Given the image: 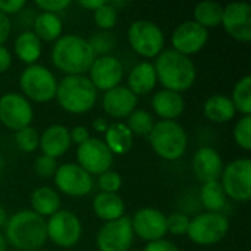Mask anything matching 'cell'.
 <instances>
[{
  "label": "cell",
  "instance_id": "19",
  "mask_svg": "<svg viewBox=\"0 0 251 251\" xmlns=\"http://www.w3.org/2000/svg\"><path fill=\"white\" fill-rule=\"evenodd\" d=\"M138 97L125 85H118L103 94L101 106L106 115L115 119L128 118L137 107Z\"/></svg>",
  "mask_w": 251,
  "mask_h": 251
},
{
  "label": "cell",
  "instance_id": "45",
  "mask_svg": "<svg viewBox=\"0 0 251 251\" xmlns=\"http://www.w3.org/2000/svg\"><path fill=\"white\" fill-rule=\"evenodd\" d=\"M10 31H12V22H10V18L0 12V46H3V44H4V41L9 38Z\"/></svg>",
  "mask_w": 251,
  "mask_h": 251
},
{
  "label": "cell",
  "instance_id": "18",
  "mask_svg": "<svg viewBox=\"0 0 251 251\" xmlns=\"http://www.w3.org/2000/svg\"><path fill=\"white\" fill-rule=\"evenodd\" d=\"M132 232L138 238L153 243L157 240H163L168 234L166 229V216L154 207H143L140 209L134 218L131 219Z\"/></svg>",
  "mask_w": 251,
  "mask_h": 251
},
{
  "label": "cell",
  "instance_id": "51",
  "mask_svg": "<svg viewBox=\"0 0 251 251\" xmlns=\"http://www.w3.org/2000/svg\"><path fill=\"white\" fill-rule=\"evenodd\" d=\"M3 166H4V162H3V157L0 156V174H1V171H3Z\"/></svg>",
  "mask_w": 251,
  "mask_h": 251
},
{
  "label": "cell",
  "instance_id": "48",
  "mask_svg": "<svg viewBox=\"0 0 251 251\" xmlns=\"http://www.w3.org/2000/svg\"><path fill=\"white\" fill-rule=\"evenodd\" d=\"M109 128V122L106 118H96L93 121V129L99 134H104Z\"/></svg>",
  "mask_w": 251,
  "mask_h": 251
},
{
  "label": "cell",
  "instance_id": "30",
  "mask_svg": "<svg viewBox=\"0 0 251 251\" xmlns=\"http://www.w3.org/2000/svg\"><path fill=\"white\" fill-rule=\"evenodd\" d=\"M226 196L219 181L206 182L200 188V201L207 212L221 213L226 206Z\"/></svg>",
  "mask_w": 251,
  "mask_h": 251
},
{
  "label": "cell",
  "instance_id": "35",
  "mask_svg": "<svg viewBox=\"0 0 251 251\" xmlns=\"http://www.w3.org/2000/svg\"><path fill=\"white\" fill-rule=\"evenodd\" d=\"M15 143L18 149L24 153H32L38 149L40 144V135L34 126H25L15 134Z\"/></svg>",
  "mask_w": 251,
  "mask_h": 251
},
{
  "label": "cell",
  "instance_id": "42",
  "mask_svg": "<svg viewBox=\"0 0 251 251\" xmlns=\"http://www.w3.org/2000/svg\"><path fill=\"white\" fill-rule=\"evenodd\" d=\"M26 3L24 0H0V12L4 13L6 16L9 15H18Z\"/></svg>",
  "mask_w": 251,
  "mask_h": 251
},
{
  "label": "cell",
  "instance_id": "36",
  "mask_svg": "<svg viewBox=\"0 0 251 251\" xmlns=\"http://www.w3.org/2000/svg\"><path fill=\"white\" fill-rule=\"evenodd\" d=\"M93 18L96 25L101 29V31H110L112 28H115L116 22H118V10L113 9L107 1L100 6L97 10L93 12Z\"/></svg>",
  "mask_w": 251,
  "mask_h": 251
},
{
  "label": "cell",
  "instance_id": "24",
  "mask_svg": "<svg viewBox=\"0 0 251 251\" xmlns=\"http://www.w3.org/2000/svg\"><path fill=\"white\" fill-rule=\"evenodd\" d=\"M93 210L96 216L104 222H112L125 216V204L122 197L118 194L99 193L93 200Z\"/></svg>",
  "mask_w": 251,
  "mask_h": 251
},
{
  "label": "cell",
  "instance_id": "46",
  "mask_svg": "<svg viewBox=\"0 0 251 251\" xmlns=\"http://www.w3.org/2000/svg\"><path fill=\"white\" fill-rule=\"evenodd\" d=\"M10 66H12V54L4 46H0V74L7 72Z\"/></svg>",
  "mask_w": 251,
  "mask_h": 251
},
{
  "label": "cell",
  "instance_id": "40",
  "mask_svg": "<svg viewBox=\"0 0 251 251\" xmlns=\"http://www.w3.org/2000/svg\"><path fill=\"white\" fill-rule=\"evenodd\" d=\"M34 171L38 176H41L44 179L53 178L56 171H57V160L53 157L41 154L34 162Z\"/></svg>",
  "mask_w": 251,
  "mask_h": 251
},
{
  "label": "cell",
  "instance_id": "16",
  "mask_svg": "<svg viewBox=\"0 0 251 251\" xmlns=\"http://www.w3.org/2000/svg\"><path fill=\"white\" fill-rule=\"evenodd\" d=\"M221 25L231 38L240 43H249L251 40V6L246 1L226 4Z\"/></svg>",
  "mask_w": 251,
  "mask_h": 251
},
{
  "label": "cell",
  "instance_id": "27",
  "mask_svg": "<svg viewBox=\"0 0 251 251\" xmlns=\"http://www.w3.org/2000/svg\"><path fill=\"white\" fill-rule=\"evenodd\" d=\"M13 51L16 57L26 66L35 65L41 54V41L32 31L25 29L16 37L13 43Z\"/></svg>",
  "mask_w": 251,
  "mask_h": 251
},
{
  "label": "cell",
  "instance_id": "2",
  "mask_svg": "<svg viewBox=\"0 0 251 251\" xmlns=\"http://www.w3.org/2000/svg\"><path fill=\"white\" fill-rule=\"evenodd\" d=\"M157 81L163 90L182 93L190 90L197 78L196 65L191 57L184 56L172 49L163 50L153 63Z\"/></svg>",
  "mask_w": 251,
  "mask_h": 251
},
{
  "label": "cell",
  "instance_id": "7",
  "mask_svg": "<svg viewBox=\"0 0 251 251\" xmlns=\"http://www.w3.org/2000/svg\"><path fill=\"white\" fill-rule=\"evenodd\" d=\"M126 35L131 49L141 57L154 59L165 50V34L153 21H134L129 25Z\"/></svg>",
  "mask_w": 251,
  "mask_h": 251
},
{
  "label": "cell",
  "instance_id": "5",
  "mask_svg": "<svg viewBox=\"0 0 251 251\" xmlns=\"http://www.w3.org/2000/svg\"><path fill=\"white\" fill-rule=\"evenodd\" d=\"M153 151L163 160L181 159L188 147V135L176 121H157L149 134Z\"/></svg>",
  "mask_w": 251,
  "mask_h": 251
},
{
  "label": "cell",
  "instance_id": "20",
  "mask_svg": "<svg viewBox=\"0 0 251 251\" xmlns=\"http://www.w3.org/2000/svg\"><path fill=\"white\" fill-rule=\"evenodd\" d=\"M224 171V160L213 147H200L193 156V172L201 182L219 181Z\"/></svg>",
  "mask_w": 251,
  "mask_h": 251
},
{
  "label": "cell",
  "instance_id": "41",
  "mask_svg": "<svg viewBox=\"0 0 251 251\" xmlns=\"http://www.w3.org/2000/svg\"><path fill=\"white\" fill-rule=\"evenodd\" d=\"M35 6L40 10L46 12V13H54V15H57V13L63 12L66 7H69L71 6V1L69 0H37L35 1Z\"/></svg>",
  "mask_w": 251,
  "mask_h": 251
},
{
  "label": "cell",
  "instance_id": "12",
  "mask_svg": "<svg viewBox=\"0 0 251 251\" xmlns=\"http://www.w3.org/2000/svg\"><path fill=\"white\" fill-rule=\"evenodd\" d=\"M53 178L59 191L69 197H85L94 187L93 176L76 163H63L57 166Z\"/></svg>",
  "mask_w": 251,
  "mask_h": 251
},
{
  "label": "cell",
  "instance_id": "26",
  "mask_svg": "<svg viewBox=\"0 0 251 251\" xmlns=\"http://www.w3.org/2000/svg\"><path fill=\"white\" fill-rule=\"evenodd\" d=\"M104 144L113 156L126 154L134 144V135L124 122H113L104 132Z\"/></svg>",
  "mask_w": 251,
  "mask_h": 251
},
{
  "label": "cell",
  "instance_id": "11",
  "mask_svg": "<svg viewBox=\"0 0 251 251\" xmlns=\"http://www.w3.org/2000/svg\"><path fill=\"white\" fill-rule=\"evenodd\" d=\"M34 118L31 103L16 93H7L0 97V124L10 131H19L29 126Z\"/></svg>",
  "mask_w": 251,
  "mask_h": 251
},
{
  "label": "cell",
  "instance_id": "49",
  "mask_svg": "<svg viewBox=\"0 0 251 251\" xmlns=\"http://www.w3.org/2000/svg\"><path fill=\"white\" fill-rule=\"evenodd\" d=\"M7 224V215L3 206H0V228H4Z\"/></svg>",
  "mask_w": 251,
  "mask_h": 251
},
{
  "label": "cell",
  "instance_id": "8",
  "mask_svg": "<svg viewBox=\"0 0 251 251\" xmlns=\"http://www.w3.org/2000/svg\"><path fill=\"white\" fill-rule=\"evenodd\" d=\"M228 231L229 222L224 213L204 212L190 221L187 237L197 246H213L222 241Z\"/></svg>",
  "mask_w": 251,
  "mask_h": 251
},
{
  "label": "cell",
  "instance_id": "14",
  "mask_svg": "<svg viewBox=\"0 0 251 251\" xmlns=\"http://www.w3.org/2000/svg\"><path fill=\"white\" fill-rule=\"evenodd\" d=\"M113 163V154L107 149L103 140L90 138L84 144L78 146L76 150V165H79L87 174L101 175L109 171Z\"/></svg>",
  "mask_w": 251,
  "mask_h": 251
},
{
  "label": "cell",
  "instance_id": "47",
  "mask_svg": "<svg viewBox=\"0 0 251 251\" xmlns=\"http://www.w3.org/2000/svg\"><path fill=\"white\" fill-rule=\"evenodd\" d=\"M106 3V0H81V1H78V4L81 6V7H84V9H88V10H91V12H94V10H97L100 6H103Z\"/></svg>",
  "mask_w": 251,
  "mask_h": 251
},
{
  "label": "cell",
  "instance_id": "28",
  "mask_svg": "<svg viewBox=\"0 0 251 251\" xmlns=\"http://www.w3.org/2000/svg\"><path fill=\"white\" fill-rule=\"evenodd\" d=\"M32 212L41 218H50L60 210V196L50 187H38L31 194Z\"/></svg>",
  "mask_w": 251,
  "mask_h": 251
},
{
  "label": "cell",
  "instance_id": "6",
  "mask_svg": "<svg viewBox=\"0 0 251 251\" xmlns=\"http://www.w3.org/2000/svg\"><path fill=\"white\" fill-rule=\"evenodd\" d=\"M19 87L22 96L28 101L49 103L56 97L57 81L49 68L35 63L22 71L19 76Z\"/></svg>",
  "mask_w": 251,
  "mask_h": 251
},
{
  "label": "cell",
  "instance_id": "29",
  "mask_svg": "<svg viewBox=\"0 0 251 251\" xmlns=\"http://www.w3.org/2000/svg\"><path fill=\"white\" fill-rule=\"evenodd\" d=\"M34 34L40 38V41H56L62 37L63 24L59 15L41 12L34 19Z\"/></svg>",
  "mask_w": 251,
  "mask_h": 251
},
{
  "label": "cell",
  "instance_id": "33",
  "mask_svg": "<svg viewBox=\"0 0 251 251\" xmlns=\"http://www.w3.org/2000/svg\"><path fill=\"white\" fill-rule=\"evenodd\" d=\"M154 118L151 113H149L147 110H141V109H135L128 118H126V126L131 131L132 135H138V137H149V134L151 132L153 126H154Z\"/></svg>",
  "mask_w": 251,
  "mask_h": 251
},
{
  "label": "cell",
  "instance_id": "23",
  "mask_svg": "<svg viewBox=\"0 0 251 251\" xmlns=\"http://www.w3.org/2000/svg\"><path fill=\"white\" fill-rule=\"evenodd\" d=\"M156 84H157V76H156L154 66L147 60L137 63L128 75V88L137 97L153 91Z\"/></svg>",
  "mask_w": 251,
  "mask_h": 251
},
{
  "label": "cell",
  "instance_id": "9",
  "mask_svg": "<svg viewBox=\"0 0 251 251\" xmlns=\"http://www.w3.org/2000/svg\"><path fill=\"white\" fill-rule=\"evenodd\" d=\"M221 185L226 199L238 203H247L251 199V160L249 157L237 159L224 166Z\"/></svg>",
  "mask_w": 251,
  "mask_h": 251
},
{
  "label": "cell",
  "instance_id": "43",
  "mask_svg": "<svg viewBox=\"0 0 251 251\" xmlns=\"http://www.w3.org/2000/svg\"><path fill=\"white\" fill-rule=\"evenodd\" d=\"M69 137H71V143H75L76 146H81L84 144L87 140H90V132L85 126L82 125H76L74 126L71 131H69Z\"/></svg>",
  "mask_w": 251,
  "mask_h": 251
},
{
  "label": "cell",
  "instance_id": "34",
  "mask_svg": "<svg viewBox=\"0 0 251 251\" xmlns=\"http://www.w3.org/2000/svg\"><path fill=\"white\" fill-rule=\"evenodd\" d=\"M87 41L96 57L107 56L115 49V44H116L115 35L109 31H100L97 34H93Z\"/></svg>",
  "mask_w": 251,
  "mask_h": 251
},
{
  "label": "cell",
  "instance_id": "15",
  "mask_svg": "<svg viewBox=\"0 0 251 251\" xmlns=\"http://www.w3.org/2000/svg\"><path fill=\"white\" fill-rule=\"evenodd\" d=\"M209 40V31L194 21H185L179 24L172 32V50L184 54L193 56L204 49Z\"/></svg>",
  "mask_w": 251,
  "mask_h": 251
},
{
  "label": "cell",
  "instance_id": "21",
  "mask_svg": "<svg viewBox=\"0 0 251 251\" xmlns=\"http://www.w3.org/2000/svg\"><path fill=\"white\" fill-rule=\"evenodd\" d=\"M71 144L72 143L69 137V129L63 125L54 124L43 131V134L40 135L38 147L41 149L44 156L57 159L69 150Z\"/></svg>",
  "mask_w": 251,
  "mask_h": 251
},
{
  "label": "cell",
  "instance_id": "22",
  "mask_svg": "<svg viewBox=\"0 0 251 251\" xmlns=\"http://www.w3.org/2000/svg\"><path fill=\"white\" fill-rule=\"evenodd\" d=\"M151 109L160 121H176L185 110V100L179 93L160 90L151 99Z\"/></svg>",
  "mask_w": 251,
  "mask_h": 251
},
{
  "label": "cell",
  "instance_id": "3",
  "mask_svg": "<svg viewBox=\"0 0 251 251\" xmlns=\"http://www.w3.org/2000/svg\"><path fill=\"white\" fill-rule=\"evenodd\" d=\"M50 56L54 68L65 75H84L96 59L87 38L75 34H66L56 40Z\"/></svg>",
  "mask_w": 251,
  "mask_h": 251
},
{
  "label": "cell",
  "instance_id": "25",
  "mask_svg": "<svg viewBox=\"0 0 251 251\" xmlns=\"http://www.w3.org/2000/svg\"><path fill=\"white\" fill-rule=\"evenodd\" d=\"M204 116L215 124H225L235 118L237 110L231 99L225 94H213L203 106Z\"/></svg>",
  "mask_w": 251,
  "mask_h": 251
},
{
  "label": "cell",
  "instance_id": "37",
  "mask_svg": "<svg viewBox=\"0 0 251 251\" xmlns=\"http://www.w3.org/2000/svg\"><path fill=\"white\" fill-rule=\"evenodd\" d=\"M234 140L243 150H251V115L241 116L234 126Z\"/></svg>",
  "mask_w": 251,
  "mask_h": 251
},
{
  "label": "cell",
  "instance_id": "32",
  "mask_svg": "<svg viewBox=\"0 0 251 251\" xmlns=\"http://www.w3.org/2000/svg\"><path fill=\"white\" fill-rule=\"evenodd\" d=\"M231 101L235 107L237 112H240L243 116L251 115V76L246 75L241 78L231 94Z\"/></svg>",
  "mask_w": 251,
  "mask_h": 251
},
{
  "label": "cell",
  "instance_id": "31",
  "mask_svg": "<svg viewBox=\"0 0 251 251\" xmlns=\"http://www.w3.org/2000/svg\"><path fill=\"white\" fill-rule=\"evenodd\" d=\"M224 6L216 1H201L194 9V22L203 28H216L222 24Z\"/></svg>",
  "mask_w": 251,
  "mask_h": 251
},
{
  "label": "cell",
  "instance_id": "50",
  "mask_svg": "<svg viewBox=\"0 0 251 251\" xmlns=\"http://www.w3.org/2000/svg\"><path fill=\"white\" fill-rule=\"evenodd\" d=\"M6 247H7L6 238H4L3 234H0V251H6Z\"/></svg>",
  "mask_w": 251,
  "mask_h": 251
},
{
  "label": "cell",
  "instance_id": "17",
  "mask_svg": "<svg viewBox=\"0 0 251 251\" xmlns=\"http://www.w3.org/2000/svg\"><path fill=\"white\" fill-rule=\"evenodd\" d=\"M88 79L91 81L94 88L106 93L121 85L124 78V66L122 62L115 56H100L94 59L88 69Z\"/></svg>",
  "mask_w": 251,
  "mask_h": 251
},
{
  "label": "cell",
  "instance_id": "13",
  "mask_svg": "<svg viewBox=\"0 0 251 251\" xmlns=\"http://www.w3.org/2000/svg\"><path fill=\"white\" fill-rule=\"evenodd\" d=\"M134 241L131 219L122 216L116 221L106 222L97 234L99 251H128Z\"/></svg>",
  "mask_w": 251,
  "mask_h": 251
},
{
  "label": "cell",
  "instance_id": "10",
  "mask_svg": "<svg viewBox=\"0 0 251 251\" xmlns=\"http://www.w3.org/2000/svg\"><path fill=\"white\" fill-rule=\"evenodd\" d=\"M47 226V240H51L53 244L71 249L81 240L82 225L79 218L69 210H59L46 221Z\"/></svg>",
  "mask_w": 251,
  "mask_h": 251
},
{
  "label": "cell",
  "instance_id": "4",
  "mask_svg": "<svg viewBox=\"0 0 251 251\" xmlns=\"http://www.w3.org/2000/svg\"><path fill=\"white\" fill-rule=\"evenodd\" d=\"M54 99L65 112L82 115L94 107L97 90L85 75H66L57 82Z\"/></svg>",
  "mask_w": 251,
  "mask_h": 251
},
{
  "label": "cell",
  "instance_id": "39",
  "mask_svg": "<svg viewBox=\"0 0 251 251\" xmlns=\"http://www.w3.org/2000/svg\"><path fill=\"white\" fill-rule=\"evenodd\" d=\"M97 185L100 188V193H109V194H118V191L122 187V178L116 171H106L101 175H99Z\"/></svg>",
  "mask_w": 251,
  "mask_h": 251
},
{
  "label": "cell",
  "instance_id": "1",
  "mask_svg": "<svg viewBox=\"0 0 251 251\" xmlns=\"http://www.w3.org/2000/svg\"><path fill=\"white\" fill-rule=\"evenodd\" d=\"M4 238L16 250H40L47 241L46 221L32 210H19L7 219Z\"/></svg>",
  "mask_w": 251,
  "mask_h": 251
},
{
  "label": "cell",
  "instance_id": "44",
  "mask_svg": "<svg viewBox=\"0 0 251 251\" xmlns=\"http://www.w3.org/2000/svg\"><path fill=\"white\" fill-rule=\"evenodd\" d=\"M143 251H179V249L168 240H157L153 243H147V246L144 247Z\"/></svg>",
  "mask_w": 251,
  "mask_h": 251
},
{
  "label": "cell",
  "instance_id": "38",
  "mask_svg": "<svg viewBox=\"0 0 251 251\" xmlns=\"http://www.w3.org/2000/svg\"><path fill=\"white\" fill-rule=\"evenodd\" d=\"M190 218L182 212H174L169 216H166V229L169 234L175 237L187 235L188 226H190Z\"/></svg>",
  "mask_w": 251,
  "mask_h": 251
}]
</instances>
